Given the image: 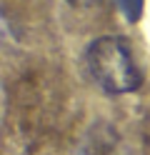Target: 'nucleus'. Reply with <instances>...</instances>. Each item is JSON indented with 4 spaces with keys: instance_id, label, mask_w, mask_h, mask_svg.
<instances>
[{
    "instance_id": "nucleus-1",
    "label": "nucleus",
    "mask_w": 150,
    "mask_h": 155,
    "mask_svg": "<svg viewBox=\"0 0 150 155\" xmlns=\"http://www.w3.org/2000/svg\"><path fill=\"white\" fill-rule=\"evenodd\" d=\"M85 65L93 80L110 95L133 93L143 83V73L135 63L128 40L118 35L95 38L85 50Z\"/></svg>"
},
{
    "instance_id": "nucleus-2",
    "label": "nucleus",
    "mask_w": 150,
    "mask_h": 155,
    "mask_svg": "<svg viewBox=\"0 0 150 155\" xmlns=\"http://www.w3.org/2000/svg\"><path fill=\"white\" fill-rule=\"evenodd\" d=\"M70 5H75V8H80V5H93L95 0H68Z\"/></svg>"
}]
</instances>
